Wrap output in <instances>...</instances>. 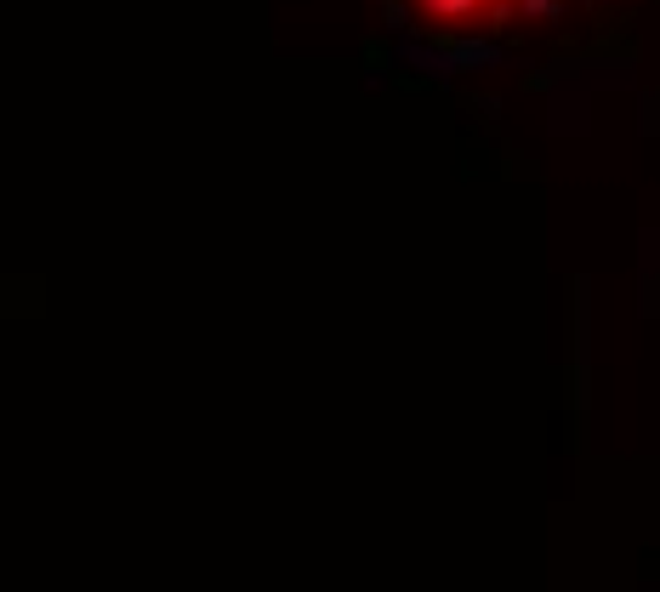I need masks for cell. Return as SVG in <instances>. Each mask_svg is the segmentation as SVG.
<instances>
[{"instance_id": "obj_1", "label": "cell", "mask_w": 660, "mask_h": 592, "mask_svg": "<svg viewBox=\"0 0 660 592\" xmlns=\"http://www.w3.org/2000/svg\"><path fill=\"white\" fill-rule=\"evenodd\" d=\"M478 12L490 17L485 0H421V17H427V23H473Z\"/></svg>"}, {"instance_id": "obj_2", "label": "cell", "mask_w": 660, "mask_h": 592, "mask_svg": "<svg viewBox=\"0 0 660 592\" xmlns=\"http://www.w3.org/2000/svg\"><path fill=\"white\" fill-rule=\"evenodd\" d=\"M501 52L496 46H485V40H462V46H450V63H478V69H490Z\"/></svg>"}, {"instance_id": "obj_3", "label": "cell", "mask_w": 660, "mask_h": 592, "mask_svg": "<svg viewBox=\"0 0 660 592\" xmlns=\"http://www.w3.org/2000/svg\"><path fill=\"white\" fill-rule=\"evenodd\" d=\"M518 12L524 17H558L564 12V0H518Z\"/></svg>"}, {"instance_id": "obj_4", "label": "cell", "mask_w": 660, "mask_h": 592, "mask_svg": "<svg viewBox=\"0 0 660 592\" xmlns=\"http://www.w3.org/2000/svg\"><path fill=\"white\" fill-rule=\"evenodd\" d=\"M485 7H490V23H506V12H513L518 0H485Z\"/></svg>"}, {"instance_id": "obj_5", "label": "cell", "mask_w": 660, "mask_h": 592, "mask_svg": "<svg viewBox=\"0 0 660 592\" xmlns=\"http://www.w3.org/2000/svg\"><path fill=\"white\" fill-rule=\"evenodd\" d=\"M587 7H609V0H587Z\"/></svg>"}]
</instances>
